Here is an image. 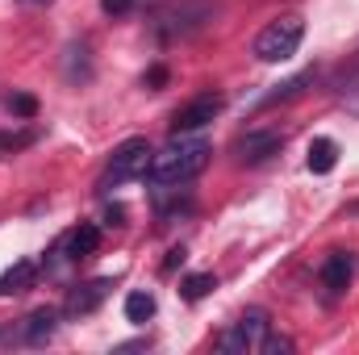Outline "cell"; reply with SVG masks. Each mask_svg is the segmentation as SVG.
Returning <instances> with one entry per match:
<instances>
[{
	"mask_svg": "<svg viewBox=\"0 0 359 355\" xmlns=\"http://www.w3.org/2000/svg\"><path fill=\"white\" fill-rule=\"evenodd\" d=\"M209 159H213V147H209V138H192V134H176L163 151H155L151 155V168H147V176L155 188H180V184H188V180H196L205 168H209Z\"/></svg>",
	"mask_w": 359,
	"mask_h": 355,
	"instance_id": "6da1fadb",
	"label": "cell"
},
{
	"mask_svg": "<svg viewBox=\"0 0 359 355\" xmlns=\"http://www.w3.org/2000/svg\"><path fill=\"white\" fill-rule=\"evenodd\" d=\"M301 42H305V21L292 13V17H276L271 25H264L251 51L259 63H284L301 51Z\"/></svg>",
	"mask_w": 359,
	"mask_h": 355,
	"instance_id": "7a4b0ae2",
	"label": "cell"
},
{
	"mask_svg": "<svg viewBox=\"0 0 359 355\" xmlns=\"http://www.w3.org/2000/svg\"><path fill=\"white\" fill-rule=\"evenodd\" d=\"M151 142L147 138H126L113 155H109V163H104V172L96 180V192H109V188H117V184H126V180H138L147 176V168H151Z\"/></svg>",
	"mask_w": 359,
	"mask_h": 355,
	"instance_id": "3957f363",
	"label": "cell"
},
{
	"mask_svg": "<svg viewBox=\"0 0 359 355\" xmlns=\"http://www.w3.org/2000/svg\"><path fill=\"white\" fill-rule=\"evenodd\" d=\"M268 330H271L268 309H247V314H238V322H230V330L217 339V351H226V355L259 351V343H264Z\"/></svg>",
	"mask_w": 359,
	"mask_h": 355,
	"instance_id": "277c9868",
	"label": "cell"
},
{
	"mask_svg": "<svg viewBox=\"0 0 359 355\" xmlns=\"http://www.w3.org/2000/svg\"><path fill=\"white\" fill-rule=\"evenodd\" d=\"M222 109H226V96H222V92H201V96H192L188 105H180L176 109V117H172V134H196V130H205Z\"/></svg>",
	"mask_w": 359,
	"mask_h": 355,
	"instance_id": "5b68a950",
	"label": "cell"
},
{
	"mask_svg": "<svg viewBox=\"0 0 359 355\" xmlns=\"http://www.w3.org/2000/svg\"><path fill=\"white\" fill-rule=\"evenodd\" d=\"M284 130H247L243 138H238V163H247V168H259V163H268L271 155H280L284 151Z\"/></svg>",
	"mask_w": 359,
	"mask_h": 355,
	"instance_id": "8992f818",
	"label": "cell"
},
{
	"mask_svg": "<svg viewBox=\"0 0 359 355\" xmlns=\"http://www.w3.org/2000/svg\"><path fill=\"white\" fill-rule=\"evenodd\" d=\"M96 247H100V226L80 222L76 230H67L55 243V255H63V260H88V255H96Z\"/></svg>",
	"mask_w": 359,
	"mask_h": 355,
	"instance_id": "52a82bcc",
	"label": "cell"
},
{
	"mask_svg": "<svg viewBox=\"0 0 359 355\" xmlns=\"http://www.w3.org/2000/svg\"><path fill=\"white\" fill-rule=\"evenodd\" d=\"M322 288L330 293V297H339V293H347V284H351V276H355V255L351 251H334V255H326V264H322Z\"/></svg>",
	"mask_w": 359,
	"mask_h": 355,
	"instance_id": "ba28073f",
	"label": "cell"
},
{
	"mask_svg": "<svg viewBox=\"0 0 359 355\" xmlns=\"http://www.w3.org/2000/svg\"><path fill=\"white\" fill-rule=\"evenodd\" d=\"M109 288H113V280H109V276H100V280H88V284H80V288H72V293H67V305H63V309H67L72 318H80V314H92V309H96V305L109 297Z\"/></svg>",
	"mask_w": 359,
	"mask_h": 355,
	"instance_id": "9c48e42d",
	"label": "cell"
},
{
	"mask_svg": "<svg viewBox=\"0 0 359 355\" xmlns=\"http://www.w3.org/2000/svg\"><path fill=\"white\" fill-rule=\"evenodd\" d=\"M55 330H59V309H55V305H42V309H34V314L25 318L21 339H25L29 347H42L46 339H55Z\"/></svg>",
	"mask_w": 359,
	"mask_h": 355,
	"instance_id": "30bf717a",
	"label": "cell"
},
{
	"mask_svg": "<svg viewBox=\"0 0 359 355\" xmlns=\"http://www.w3.org/2000/svg\"><path fill=\"white\" fill-rule=\"evenodd\" d=\"M34 280H38V264L34 260H17L13 267L0 272V297H17V293L34 288Z\"/></svg>",
	"mask_w": 359,
	"mask_h": 355,
	"instance_id": "8fae6325",
	"label": "cell"
},
{
	"mask_svg": "<svg viewBox=\"0 0 359 355\" xmlns=\"http://www.w3.org/2000/svg\"><path fill=\"white\" fill-rule=\"evenodd\" d=\"M334 163H339V142L334 138H313L309 142V172L326 176V172H334Z\"/></svg>",
	"mask_w": 359,
	"mask_h": 355,
	"instance_id": "7c38bea8",
	"label": "cell"
},
{
	"mask_svg": "<svg viewBox=\"0 0 359 355\" xmlns=\"http://www.w3.org/2000/svg\"><path fill=\"white\" fill-rule=\"evenodd\" d=\"M155 318V297L147 293V288H134V293H126V322H134V326H147Z\"/></svg>",
	"mask_w": 359,
	"mask_h": 355,
	"instance_id": "4fadbf2b",
	"label": "cell"
},
{
	"mask_svg": "<svg viewBox=\"0 0 359 355\" xmlns=\"http://www.w3.org/2000/svg\"><path fill=\"white\" fill-rule=\"evenodd\" d=\"M38 138H42V130H38V126H29V130H0V155H17V151H29Z\"/></svg>",
	"mask_w": 359,
	"mask_h": 355,
	"instance_id": "5bb4252c",
	"label": "cell"
},
{
	"mask_svg": "<svg viewBox=\"0 0 359 355\" xmlns=\"http://www.w3.org/2000/svg\"><path fill=\"white\" fill-rule=\"evenodd\" d=\"M217 288V276L213 272H196V276H184L180 280V297L184 301H201V297H209Z\"/></svg>",
	"mask_w": 359,
	"mask_h": 355,
	"instance_id": "9a60e30c",
	"label": "cell"
},
{
	"mask_svg": "<svg viewBox=\"0 0 359 355\" xmlns=\"http://www.w3.org/2000/svg\"><path fill=\"white\" fill-rule=\"evenodd\" d=\"M305 84H313V72H301V76L284 80V84L271 92V96H264V100H259V109H271V105H280V100H292V96H301V92H305Z\"/></svg>",
	"mask_w": 359,
	"mask_h": 355,
	"instance_id": "2e32d148",
	"label": "cell"
},
{
	"mask_svg": "<svg viewBox=\"0 0 359 355\" xmlns=\"http://www.w3.org/2000/svg\"><path fill=\"white\" fill-rule=\"evenodd\" d=\"M8 109H13L17 117L34 121V117H38V96H29V92H13V96H8Z\"/></svg>",
	"mask_w": 359,
	"mask_h": 355,
	"instance_id": "e0dca14e",
	"label": "cell"
},
{
	"mask_svg": "<svg viewBox=\"0 0 359 355\" xmlns=\"http://www.w3.org/2000/svg\"><path fill=\"white\" fill-rule=\"evenodd\" d=\"M155 213H159V222H176V217H188V213H192V201H188V196H184V201H180V196L176 201H163Z\"/></svg>",
	"mask_w": 359,
	"mask_h": 355,
	"instance_id": "ac0fdd59",
	"label": "cell"
},
{
	"mask_svg": "<svg viewBox=\"0 0 359 355\" xmlns=\"http://www.w3.org/2000/svg\"><path fill=\"white\" fill-rule=\"evenodd\" d=\"M297 343L288 339V335H264V343H259V351L264 355H284V351H292Z\"/></svg>",
	"mask_w": 359,
	"mask_h": 355,
	"instance_id": "d6986e66",
	"label": "cell"
},
{
	"mask_svg": "<svg viewBox=\"0 0 359 355\" xmlns=\"http://www.w3.org/2000/svg\"><path fill=\"white\" fill-rule=\"evenodd\" d=\"M142 84H147V88H163V84H168V67H163V63H155V67H151V72H147V76H142Z\"/></svg>",
	"mask_w": 359,
	"mask_h": 355,
	"instance_id": "ffe728a7",
	"label": "cell"
},
{
	"mask_svg": "<svg viewBox=\"0 0 359 355\" xmlns=\"http://www.w3.org/2000/svg\"><path fill=\"white\" fill-rule=\"evenodd\" d=\"M100 8L109 17H126V13H134V0H100Z\"/></svg>",
	"mask_w": 359,
	"mask_h": 355,
	"instance_id": "44dd1931",
	"label": "cell"
},
{
	"mask_svg": "<svg viewBox=\"0 0 359 355\" xmlns=\"http://www.w3.org/2000/svg\"><path fill=\"white\" fill-rule=\"evenodd\" d=\"M184 260H188V251H184V247H172V251H168V260H163V272H176Z\"/></svg>",
	"mask_w": 359,
	"mask_h": 355,
	"instance_id": "7402d4cb",
	"label": "cell"
},
{
	"mask_svg": "<svg viewBox=\"0 0 359 355\" xmlns=\"http://www.w3.org/2000/svg\"><path fill=\"white\" fill-rule=\"evenodd\" d=\"M121 217H126V209L121 205H109V226H121Z\"/></svg>",
	"mask_w": 359,
	"mask_h": 355,
	"instance_id": "603a6c76",
	"label": "cell"
},
{
	"mask_svg": "<svg viewBox=\"0 0 359 355\" xmlns=\"http://www.w3.org/2000/svg\"><path fill=\"white\" fill-rule=\"evenodd\" d=\"M34 4H50V0H34Z\"/></svg>",
	"mask_w": 359,
	"mask_h": 355,
	"instance_id": "cb8c5ba5",
	"label": "cell"
}]
</instances>
